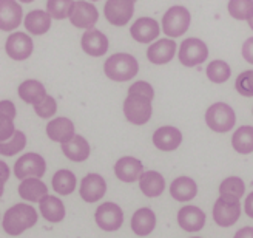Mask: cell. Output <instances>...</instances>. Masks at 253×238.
Wrapping results in <instances>:
<instances>
[{"instance_id": "obj_1", "label": "cell", "mask_w": 253, "mask_h": 238, "mask_svg": "<svg viewBox=\"0 0 253 238\" xmlns=\"http://www.w3.org/2000/svg\"><path fill=\"white\" fill-rule=\"evenodd\" d=\"M153 97L155 90L148 82H134L128 89V96L124 101V115L126 121L134 125L147 124L153 113V107H151Z\"/></svg>"}, {"instance_id": "obj_2", "label": "cell", "mask_w": 253, "mask_h": 238, "mask_svg": "<svg viewBox=\"0 0 253 238\" xmlns=\"http://www.w3.org/2000/svg\"><path fill=\"white\" fill-rule=\"evenodd\" d=\"M37 223V212L30 204H16L9 207L3 215V231L8 235H20Z\"/></svg>"}, {"instance_id": "obj_3", "label": "cell", "mask_w": 253, "mask_h": 238, "mask_svg": "<svg viewBox=\"0 0 253 238\" xmlns=\"http://www.w3.org/2000/svg\"><path fill=\"white\" fill-rule=\"evenodd\" d=\"M104 71L107 74V78H110L111 81L125 82L136 76L139 71V64L131 54L116 53L105 60Z\"/></svg>"}, {"instance_id": "obj_4", "label": "cell", "mask_w": 253, "mask_h": 238, "mask_svg": "<svg viewBox=\"0 0 253 238\" xmlns=\"http://www.w3.org/2000/svg\"><path fill=\"white\" fill-rule=\"evenodd\" d=\"M241 215L239 198L232 195H221L213 206V218L219 228H230Z\"/></svg>"}, {"instance_id": "obj_5", "label": "cell", "mask_w": 253, "mask_h": 238, "mask_svg": "<svg viewBox=\"0 0 253 238\" xmlns=\"http://www.w3.org/2000/svg\"><path fill=\"white\" fill-rule=\"evenodd\" d=\"M206 122L209 129L218 133H227L235 127L236 116L233 108L225 102H216L207 108Z\"/></svg>"}, {"instance_id": "obj_6", "label": "cell", "mask_w": 253, "mask_h": 238, "mask_svg": "<svg viewBox=\"0 0 253 238\" xmlns=\"http://www.w3.org/2000/svg\"><path fill=\"white\" fill-rule=\"evenodd\" d=\"M190 27V12L184 6H171L164 14L162 30L170 37H179Z\"/></svg>"}, {"instance_id": "obj_7", "label": "cell", "mask_w": 253, "mask_h": 238, "mask_svg": "<svg viewBox=\"0 0 253 238\" xmlns=\"http://www.w3.org/2000/svg\"><path fill=\"white\" fill-rule=\"evenodd\" d=\"M209 57V48L201 39L190 37L181 44L179 48V62L184 67H196L204 64Z\"/></svg>"}, {"instance_id": "obj_8", "label": "cell", "mask_w": 253, "mask_h": 238, "mask_svg": "<svg viewBox=\"0 0 253 238\" xmlns=\"http://www.w3.org/2000/svg\"><path fill=\"white\" fill-rule=\"evenodd\" d=\"M46 170V162L39 153H25L14 164V173L19 180L42 178Z\"/></svg>"}, {"instance_id": "obj_9", "label": "cell", "mask_w": 253, "mask_h": 238, "mask_svg": "<svg viewBox=\"0 0 253 238\" xmlns=\"http://www.w3.org/2000/svg\"><path fill=\"white\" fill-rule=\"evenodd\" d=\"M134 12V0H107L104 6L105 19L115 25V27H124L126 25Z\"/></svg>"}, {"instance_id": "obj_10", "label": "cell", "mask_w": 253, "mask_h": 238, "mask_svg": "<svg viewBox=\"0 0 253 238\" xmlns=\"http://www.w3.org/2000/svg\"><path fill=\"white\" fill-rule=\"evenodd\" d=\"M96 223L100 229L107 232L118 231L124 223V212L115 203H104L96 210Z\"/></svg>"}, {"instance_id": "obj_11", "label": "cell", "mask_w": 253, "mask_h": 238, "mask_svg": "<svg viewBox=\"0 0 253 238\" xmlns=\"http://www.w3.org/2000/svg\"><path fill=\"white\" fill-rule=\"evenodd\" d=\"M97 20H99V12L94 5L84 2V0L74 2L71 14H70V22L76 28L91 30Z\"/></svg>"}, {"instance_id": "obj_12", "label": "cell", "mask_w": 253, "mask_h": 238, "mask_svg": "<svg viewBox=\"0 0 253 238\" xmlns=\"http://www.w3.org/2000/svg\"><path fill=\"white\" fill-rule=\"evenodd\" d=\"M33 39L25 33H12L6 39V54L14 60H25L33 54Z\"/></svg>"}, {"instance_id": "obj_13", "label": "cell", "mask_w": 253, "mask_h": 238, "mask_svg": "<svg viewBox=\"0 0 253 238\" xmlns=\"http://www.w3.org/2000/svg\"><path fill=\"white\" fill-rule=\"evenodd\" d=\"M81 198L85 203H96L107 192L105 180L97 173H88L81 183Z\"/></svg>"}, {"instance_id": "obj_14", "label": "cell", "mask_w": 253, "mask_h": 238, "mask_svg": "<svg viewBox=\"0 0 253 238\" xmlns=\"http://www.w3.org/2000/svg\"><path fill=\"white\" fill-rule=\"evenodd\" d=\"M22 6L16 0H0V28L3 31L16 30L22 22Z\"/></svg>"}, {"instance_id": "obj_15", "label": "cell", "mask_w": 253, "mask_h": 238, "mask_svg": "<svg viewBox=\"0 0 253 238\" xmlns=\"http://www.w3.org/2000/svg\"><path fill=\"white\" fill-rule=\"evenodd\" d=\"M131 37L139 44H150L159 36V25L151 17H141L131 25Z\"/></svg>"}, {"instance_id": "obj_16", "label": "cell", "mask_w": 253, "mask_h": 238, "mask_svg": "<svg viewBox=\"0 0 253 238\" xmlns=\"http://www.w3.org/2000/svg\"><path fill=\"white\" fill-rule=\"evenodd\" d=\"M82 49L88 54V56H94V57H100L107 53L108 49V39L107 36L99 31V30H88L86 33H84L82 36Z\"/></svg>"}, {"instance_id": "obj_17", "label": "cell", "mask_w": 253, "mask_h": 238, "mask_svg": "<svg viewBox=\"0 0 253 238\" xmlns=\"http://www.w3.org/2000/svg\"><path fill=\"white\" fill-rule=\"evenodd\" d=\"M116 177L124 183H134L144 173L142 162L133 156H124L115 164Z\"/></svg>"}, {"instance_id": "obj_18", "label": "cell", "mask_w": 253, "mask_h": 238, "mask_svg": "<svg viewBox=\"0 0 253 238\" xmlns=\"http://www.w3.org/2000/svg\"><path fill=\"white\" fill-rule=\"evenodd\" d=\"M178 223L187 232H198L204 228L206 214L196 206H184L178 212Z\"/></svg>"}, {"instance_id": "obj_19", "label": "cell", "mask_w": 253, "mask_h": 238, "mask_svg": "<svg viewBox=\"0 0 253 238\" xmlns=\"http://www.w3.org/2000/svg\"><path fill=\"white\" fill-rule=\"evenodd\" d=\"M182 143V133L176 129L166 125V127H161L153 133V144L162 150V152H171L176 150Z\"/></svg>"}, {"instance_id": "obj_20", "label": "cell", "mask_w": 253, "mask_h": 238, "mask_svg": "<svg viewBox=\"0 0 253 238\" xmlns=\"http://www.w3.org/2000/svg\"><path fill=\"white\" fill-rule=\"evenodd\" d=\"M176 53V44L170 39H161L156 44L150 45L147 49V57L151 64L164 65L173 59Z\"/></svg>"}, {"instance_id": "obj_21", "label": "cell", "mask_w": 253, "mask_h": 238, "mask_svg": "<svg viewBox=\"0 0 253 238\" xmlns=\"http://www.w3.org/2000/svg\"><path fill=\"white\" fill-rule=\"evenodd\" d=\"M62 152L68 159L74 162H82L90 156V144L81 135H74L70 141L62 143Z\"/></svg>"}, {"instance_id": "obj_22", "label": "cell", "mask_w": 253, "mask_h": 238, "mask_svg": "<svg viewBox=\"0 0 253 238\" xmlns=\"http://www.w3.org/2000/svg\"><path fill=\"white\" fill-rule=\"evenodd\" d=\"M46 135L51 141L67 143L74 136V124L68 118H56L46 124Z\"/></svg>"}, {"instance_id": "obj_23", "label": "cell", "mask_w": 253, "mask_h": 238, "mask_svg": "<svg viewBox=\"0 0 253 238\" xmlns=\"http://www.w3.org/2000/svg\"><path fill=\"white\" fill-rule=\"evenodd\" d=\"M139 187L145 196L148 198H155L159 196L164 190H166V180L159 173L155 170H148L144 172L139 178Z\"/></svg>"}, {"instance_id": "obj_24", "label": "cell", "mask_w": 253, "mask_h": 238, "mask_svg": "<svg viewBox=\"0 0 253 238\" xmlns=\"http://www.w3.org/2000/svg\"><path fill=\"white\" fill-rule=\"evenodd\" d=\"M155 228H156V215L153 210L144 207L134 212V215L131 217V229L136 235L139 237L148 235L153 232Z\"/></svg>"}, {"instance_id": "obj_25", "label": "cell", "mask_w": 253, "mask_h": 238, "mask_svg": "<svg viewBox=\"0 0 253 238\" xmlns=\"http://www.w3.org/2000/svg\"><path fill=\"white\" fill-rule=\"evenodd\" d=\"M196 193H198L196 183L188 177L176 178L170 186V195L176 199V201H181V203L192 201V199L196 196Z\"/></svg>"}, {"instance_id": "obj_26", "label": "cell", "mask_w": 253, "mask_h": 238, "mask_svg": "<svg viewBox=\"0 0 253 238\" xmlns=\"http://www.w3.org/2000/svg\"><path fill=\"white\" fill-rule=\"evenodd\" d=\"M19 195L27 201L41 203V199L48 195V189L39 178H25L19 186Z\"/></svg>"}, {"instance_id": "obj_27", "label": "cell", "mask_w": 253, "mask_h": 238, "mask_svg": "<svg viewBox=\"0 0 253 238\" xmlns=\"http://www.w3.org/2000/svg\"><path fill=\"white\" fill-rule=\"evenodd\" d=\"M49 27H51V16H49L48 11L34 9L28 12L27 17H25V28L34 36L45 34Z\"/></svg>"}, {"instance_id": "obj_28", "label": "cell", "mask_w": 253, "mask_h": 238, "mask_svg": "<svg viewBox=\"0 0 253 238\" xmlns=\"http://www.w3.org/2000/svg\"><path fill=\"white\" fill-rule=\"evenodd\" d=\"M41 214L45 220L51 223H59L65 218V206L57 196L46 195L41 199Z\"/></svg>"}, {"instance_id": "obj_29", "label": "cell", "mask_w": 253, "mask_h": 238, "mask_svg": "<svg viewBox=\"0 0 253 238\" xmlns=\"http://www.w3.org/2000/svg\"><path fill=\"white\" fill-rule=\"evenodd\" d=\"M45 96H46V90L43 84L39 81L28 79L22 82L19 87V97L27 104H33V105L39 104Z\"/></svg>"}, {"instance_id": "obj_30", "label": "cell", "mask_w": 253, "mask_h": 238, "mask_svg": "<svg viewBox=\"0 0 253 238\" xmlns=\"http://www.w3.org/2000/svg\"><path fill=\"white\" fill-rule=\"evenodd\" d=\"M232 145L238 153L249 155L253 152V127L243 125L232 136Z\"/></svg>"}, {"instance_id": "obj_31", "label": "cell", "mask_w": 253, "mask_h": 238, "mask_svg": "<svg viewBox=\"0 0 253 238\" xmlns=\"http://www.w3.org/2000/svg\"><path fill=\"white\" fill-rule=\"evenodd\" d=\"M53 189L60 193V195H70L73 193V190L76 189V177L74 173L67 170V169H62L57 170L53 177Z\"/></svg>"}, {"instance_id": "obj_32", "label": "cell", "mask_w": 253, "mask_h": 238, "mask_svg": "<svg viewBox=\"0 0 253 238\" xmlns=\"http://www.w3.org/2000/svg\"><path fill=\"white\" fill-rule=\"evenodd\" d=\"M25 145H27V136H25L23 132L16 130L9 140L0 141V153L3 156H12V155L19 153L20 150H23Z\"/></svg>"}, {"instance_id": "obj_33", "label": "cell", "mask_w": 253, "mask_h": 238, "mask_svg": "<svg viewBox=\"0 0 253 238\" xmlns=\"http://www.w3.org/2000/svg\"><path fill=\"white\" fill-rule=\"evenodd\" d=\"M232 70L224 60H213L207 67V78L214 84H222L230 79Z\"/></svg>"}, {"instance_id": "obj_34", "label": "cell", "mask_w": 253, "mask_h": 238, "mask_svg": "<svg viewBox=\"0 0 253 238\" xmlns=\"http://www.w3.org/2000/svg\"><path fill=\"white\" fill-rule=\"evenodd\" d=\"M229 12L236 20H249L253 16V0H230Z\"/></svg>"}, {"instance_id": "obj_35", "label": "cell", "mask_w": 253, "mask_h": 238, "mask_svg": "<svg viewBox=\"0 0 253 238\" xmlns=\"http://www.w3.org/2000/svg\"><path fill=\"white\" fill-rule=\"evenodd\" d=\"M74 2L73 0H48L46 2V11L49 12V16L54 19H67L71 14Z\"/></svg>"}, {"instance_id": "obj_36", "label": "cell", "mask_w": 253, "mask_h": 238, "mask_svg": "<svg viewBox=\"0 0 253 238\" xmlns=\"http://www.w3.org/2000/svg\"><path fill=\"white\" fill-rule=\"evenodd\" d=\"M244 190H246V186H244L243 180L238 178V177L225 178L219 186V193L221 195H232V196H236V198H241L244 195Z\"/></svg>"}, {"instance_id": "obj_37", "label": "cell", "mask_w": 253, "mask_h": 238, "mask_svg": "<svg viewBox=\"0 0 253 238\" xmlns=\"http://www.w3.org/2000/svg\"><path fill=\"white\" fill-rule=\"evenodd\" d=\"M235 87L239 95H243L246 97L253 96V70L244 71L236 78Z\"/></svg>"}, {"instance_id": "obj_38", "label": "cell", "mask_w": 253, "mask_h": 238, "mask_svg": "<svg viewBox=\"0 0 253 238\" xmlns=\"http://www.w3.org/2000/svg\"><path fill=\"white\" fill-rule=\"evenodd\" d=\"M56 110H57L56 99H54L53 96H48V95L42 99V101H41L39 104H36V105H34L36 115H37V116H41V118H43V119H48V118L54 116Z\"/></svg>"}, {"instance_id": "obj_39", "label": "cell", "mask_w": 253, "mask_h": 238, "mask_svg": "<svg viewBox=\"0 0 253 238\" xmlns=\"http://www.w3.org/2000/svg\"><path fill=\"white\" fill-rule=\"evenodd\" d=\"M243 57L249 62V64H253V37L247 39L243 45Z\"/></svg>"}, {"instance_id": "obj_40", "label": "cell", "mask_w": 253, "mask_h": 238, "mask_svg": "<svg viewBox=\"0 0 253 238\" xmlns=\"http://www.w3.org/2000/svg\"><path fill=\"white\" fill-rule=\"evenodd\" d=\"M244 210H246V214L253 218V192L246 198V204H244Z\"/></svg>"}, {"instance_id": "obj_41", "label": "cell", "mask_w": 253, "mask_h": 238, "mask_svg": "<svg viewBox=\"0 0 253 238\" xmlns=\"http://www.w3.org/2000/svg\"><path fill=\"white\" fill-rule=\"evenodd\" d=\"M233 238H253V228H243L239 229Z\"/></svg>"}, {"instance_id": "obj_42", "label": "cell", "mask_w": 253, "mask_h": 238, "mask_svg": "<svg viewBox=\"0 0 253 238\" xmlns=\"http://www.w3.org/2000/svg\"><path fill=\"white\" fill-rule=\"evenodd\" d=\"M249 25H250V28L253 30V16H252V17L249 19Z\"/></svg>"}, {"instance_id": "obj_43", "label": "cell", "mask_w": 253, "mask_h": 238, "mask_svg": "<svg viewBox=\"0 0 253 238\" xmlns=\"http://www.w3.org/2000/svg\"><path fill=\"white\" fill-rule=\"evenodd\" d=\"M20 2H22V3H31L33 0H20Z\"/></svg>"}, {"instance_id": "obj_44", "label": "cell", "mask_w": 253, "mask_h": 238, "mask_svg": "<svg viewBox=\"0 0 253 238\" xmlns=\"http://www.w3.org/2000/svg\"><path fill=\"white\" fill-rule=\"evenodd\" d=\"M193 238H201V237H193Z\"/></svg>"}, {"instance_id": "obj_45", "label": "cell", "mask_w": 253, "mask_h": 238, "mask_svg": "<svg viewBox=\"0 0 253 238\" xmlns=\"http://www.w3.org/2000/svg\"><path fill=\"white\" fill-rule=\"evenodd\" d=\"M94 2H97V0H94Z\"/></svg>"}, {"instance_id": "obj_46", "label": "cell", "mask_w": 253, "mask_h": 238, "mask_svg": "<svg viewBox=\"0 0 253 238\" xmlns=\"http://www.w3.org/2000/svg\"><path fill=\"white\" fill-rule=\"evenodd\" d=\"M134 2H136V0H134Z\"/></svg>"}]
</instances>
